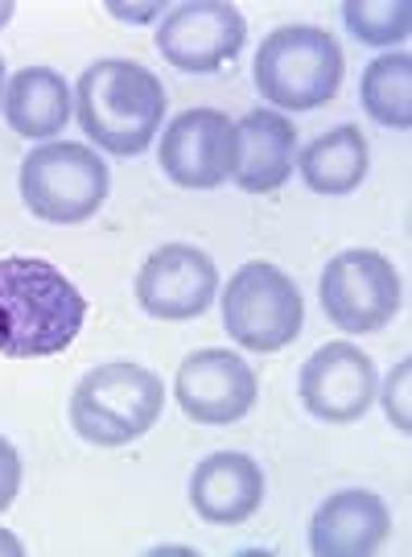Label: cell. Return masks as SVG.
<instances>
[{
    "label": "cell",
    "instance_id": "cell-1",
    "mask_svg": "<svg viewBox=\"0 0 412 557\" xmlns=\"http://www.w3.org/2000/svg\"><path fill=\"white\" fill-rule=\"evenodd\" d=\"M87 322V298L59 264L41 257L0 260V356H62Z\"/></svg>",
    "mask_w": 412,
    "mask_h": 557
},
{
    "label": "cell",
    "instance_id": "cell-2",
    "mask_svg": "<svg viewBox=\"0 0 412 557\" xmlns=\"http://www.w3.org/2000/svg\"><path fill=\"white\" fill-rule=\"evenodd\" d=\"M75 120L99 149L137 158L165 120V87L133 59H99L75 83Z\"/></svg>",
    "mask_w": 412,
    "mask_h": 557
},
{
    "label": "cell",
    "instance_id": "cell-3",
    "mask_svg": "<svg viewBox=\"0 0 412 557\" xmlns=\"http://www.w3.org/2000/svg\"><path fill=\"white\" fill-rule=\"evenodd\" d=\"M165 384L140 363H99L75 384L71 425L91 446H128L161 418Z\"/></svg>",
    "mask_w": 412,
    "mask_h": 557
},
{
    "label": "cell",
    "instance_id": "cell-4",
    "mask_svg": "<svg viewBox=\"0 0 412 557\" xmlns=\"http://www.w3.org/2000/svg\"><path fill=\"white\" fill-rule=\"evenodd\" d=\"M255 91L280 112H314L338 96L342 50L317 25H280L255 50Z\"/></svg>",
    "mask_w": 412,
    "mask_h": 557
},
{
    "label": "cell",
    "instance_id": "cell-5",
    "mask_svg": "<svg viewBox=\"0 0 412 557\" xmlns=\"http://www.w3.org/2000/svg\"><path fill=\"white\" fill-rule=\"evenodd\" d=\"M21 199L41 223H83L91 220L108 190V165L96 149L75 140H50L29 149L21 161Z\"/></svg>",
    "mask_w": 412,
    "mask_h": 557
},
{
    "label": "cell",
    "instance_id": "cell-6",
    "mask_svg": "<svg viewBox=\"0 0 412 557\" xmlns=\"http://www.w3.org/2000/svg\"><path fill=\"white\" fill-rule=\"evenodd\" d=\"M223 326L236 347L260 356L285 351L305 326V301L297 281L269 260L236 269V277L223 289Z\"/></svg>",
    "mask_w": 412,
    "mask_h": 557
},
{
    "label": "cell",
    "instance_id": "cell-7",
    "mask_svg": "<svg viewBox=\"0 0 412 557\" xmlns=\"http://www.w3.org/2000/svg\"><path fill=\"white\" fill-rule=\"evenodd\" d=\"M317 298L326 319L347 335H372L396 319L404 289L400 273L384 252L375 248H347L330 257L317 281Z\"/></svg>",
    "mask_w": 412,
    "mask_h": 557
},
{
    "label": "cell",
    "instance_id": "cell-8",
    "mask_svg": "<svg viewBox=\"0 0 412 557\" xmlns=\"http://www.w3.org/2000/svg\"><path fill=\"white\" fill-rule=\"evenodd\" d=\"M248 41V21L236 4L190 0L170 9L158 25V50L170 66L190 75H219L239 59Z\"/></svg>",
    "mask_w": 412,
    "mask_h": 557
},
{
    "label": "cell",
    "instance_id": "cell-9",
    "mask_svg": "<svg viewBox=\"0 0 412 557\" xmlns=\"http://www.w3.org/2000/svg\"><path fill=\"white\" fill-rule=\"evenodd\" d=\"M161 174L186 190H215L236 170V120L219 108H186L165 124Z\"/></svg>",
    "mask_w": 412,
    "mask_h": 557
},
{
    "label": "cell",
    "instance_id": "cell-10",
    "mask_svg": "<svg viewBox=\"0 0 412 557\" xmlns=\"http://www.w3.org/2000/svg\"><path fill=\"white\" fill-rule=\"evenodd\" d=\"M219 294V269L202 248L165 244L140 264L137 301L149 319L190 322L211 310Z\"/></svg>",
    "mask_w": 412,
    "mask_h": 557
},
{
    "label": "cell",
    "instance_id": "cell-11",
    "mask_svg": "<svg viewBox=\"0 0 412 557\" xmlns=\"http://www.w3.org/2000/svg\"><path fill=\"white\" fill-rule=\"evenodd\" d=\"M174 397L182 413L198 425H232L252 413L255 372L236 351H223V347L195 351L177 368Z\"/></svg>",
    "mask_w": 412,
    "mask_h": 557
},
{
    "label": "cell",
    "instance_id": "cell-12",
    "mask_svg": "<svg viewBox=\"0 0 412 557\" xmlns=\"http://www.w3.org/2000/svg\"><path fill=\"white\" fill-rule=\"evenodd\" d=\"M375 363L363 347L354 343H326L314 356L305 359L297 393L301 405L314 413L317 421H334L347 425L359 421L375 400Z\"/></svg>",
    "mask_w": 412,
    "mask_h": 557
},
{
    "label": "cell",
    "instance_id": "cell-13",
    "mask_svg": "<svg viewBox=\"0 0 412 557\" xmlns=\"http://www.w3.org/2000/svg\"><path fill=\"white\" fill-rule=\"evenodd\" d=\"M392 533L388 504L351 487V492H334L310 520V554L314 557H372Z\"/></svg>",
    "mask_w": 412,
    "mask_h": 557
},
{
    "label": "cell",
    "instance_id": "cell-14",
    "mask_svg": "<svg viewBox=\"0 0 412 557\" xmlns=\"http://www.w3.org/2000/svg\"><path fill=\"white\" fill-rule=\"evenodd\" d=\"M297 165V128L280 112H248L236 120V170L232 178L248 195H273Z\"/></svg>",
    "mask_w": 412,
    "mask_h": 557
},
{
    "label": "cell",
    "instance_id": "cell-15",
    "mask_svg": "<svg viewBox=\"0 0 412 557\" xmlns=\"http://www.w3.org/2000/svg\"><path fill=\"white\" fill-rule=\"evenodd\" d=\"M190 504L207 524H244L264 504V475L252 455L219 450L190 475Z\"/></svg>",
    "mask_w": 412,
    "mask_h": 557
},
{
    "label": "cell",
    "instance_id": "cell-16",
    "mask_svg": "<svg viewBox=\"0 0 412 557\" xmlns=\"http://www.w3.org/2000/svg\"><path fill=\"white\" fill-rule=\"evenodd\" d=\"M4 120L25 140H50L75 120V96L59 71L25 66L4 87Z\"/></svg>",
    "mask_w": 412,
    "mask_h": 557
},
{
    "label": "cell",
    "instance_id": "cell-17",
    "mask_svg": "<svg viewBox=\"0 0 412 557\" xmlns=\"http://www.w3.org/2000/svg\"><path fill=\"white\" fill-rule=\"evenodd\" d=\"M301 182L314 195H351L359 182L367 178V137L359 124L330 128L317 140H310L297 153Z\"/></svg>",
    "mask_w": 412,
    "mask_h": 557
},
{
    "label": "cell",
    "instance_id": "cell-18",
    "mask_svg": "<svg viewBox=\"0 0 412 557\" xmlns=\"http://www.w3.org/2000/svg\"><path fill=\"white\" fill-rule=\"evenodd\" d=\"M363 112L384 128H412V59L404 50H388L367 62L359 83Z\"/></svg>",
    "mask_w": 412,
    "mask_h": 557
},
{
    "label": "cell",
    "instance_id": "cell-19",
    "mask_svg": "<svg viewBox=\"0 0 412 557\" xmlns=\"http://www.w3.org/2000/svg\"><path fill=\"white\" fill-rule=\"evenodd\" d=\"M342 21L363 46L388 50L412 34V4L409 0H347Z\"/></svg>",
    "mask_w": 412,
    "mask_h": 557
},
{
    "label": "cell",
    "instance_id": "cell-20",
    "mask_svg": "<svg viewBox=\"0 0 412 557\" xmlns=\"http://www.w3.org/2000/svg\"><path fill=\"white\" fill-rule=\"evenodd\" d=\"M409 376H412V363L400 359L392 368V376L384 380V409H388V421H392L400 434L412 430V400H409Z\"/></svg>",
    "mask_w": 412,
    "mask_h": 557
},
{
    "label": "cell",
    "instance_id": "cell-21",
    "mask_svg": "<svg viewBox=\"0 0 412 557\" xmlns=\"http://www.w3.org/2000/svg\"><path fill=\"white\" fill-rule=\"evenodd\" d=\"M21 492V455L9 438H0V512L17 499Z\"/></svg>",
    "mask_w": 412,
    "mask_h": 557
},
{
    "label": "cell",
    "instance_id": "cell-22",
    "mask_svg": "<svg viewBox=\"0 0 412 557\" xmlns=\"http://www.w3.org/2000/svg\"><path fill=\"white\" fill-rule=\"evenodd\" d=\"M120 21H149V13H165L161 4H149V9H140V4H108Z\"/></svg>",
    "mask_w": 412,
    "mask_h": 557
},
{
    "label": "cell",
    "instance_id": "cell-23",
    "mask_svg": "<svg viewBox=\"0 0 412 557\" xmlns=\"http://www.w3.org/2000/svg\"><path fill=\"white\" fill-rule=\"evenodd\" d=\"M0 554L21 557V554H25V545H21V541L13 537V533H4V529H0Z\"/></svg>",
    "mask_w": 412,
    "mask_h": 557
},
{
    "label": "cell",
    "instance_id": "cell-24",
    "mask_svg": "<svg viewBox=\"0 0 412 557\" xmlns=\"http://www.w3.org/2000/svg\"><path fill=\"white\" fill-rule=\"evenodd\" d=\"M13 13H17V4H13V0H0V29L13 21Z\"/></svg>",
    "mask_w": 412,
    "mask_h": 557
},
{
    "label": "cell",
    "instance_id": "cell-25",
    "mask_svg": "<svg viewBox=\"0 0 412 557\" xmlns=\"http://www.w3.org/2000/svg\"><path fill=\"white\" fill-rule=\"evenodd\" d=\"M4 87H9V79H4V59H0V100H4Z\"/></svg>",
    "mask_w": 412,
    "mask_h": 557
}]
</instances>
